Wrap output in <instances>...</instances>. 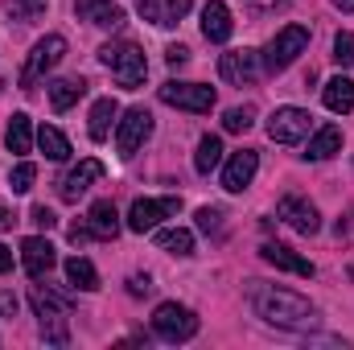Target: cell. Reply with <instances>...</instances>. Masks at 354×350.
<instances>
[{
	"instance_id": "obj_35",
	"label": "cell",
	"mask_w": 354,
	"mask_h": 350,
	"mask_svg": "<svg viewBox=\"0 0 354 350\" xmlns=\"http://www.w3.org/2000/svg\"><path fill=\"white\" fill-rule=\"evenodd\" d=\"M29 219H33V227H41V231H54V227H58V214H54L50 206H33Z\"/></svg>"
},
{
	"instance_id": "obj_22",
	"label": "cell",
	"mask_w": 354,
	"mask_h": 350,
	"mask_svg": "<svg viewBox=\"0 0 354 350\" xmlns=\"http://www.w3.org/2000/svg\"><path fill=\"white\" fill-rule=\"evenodd\" d=\"M322 99H326V107H330V111H338V116L354 111V79H346V75H334V79L322 87Z\"/></svg>"
},
{
	"instance_id": "obj_44",
	"label": "cell",
	"mask_w": 354,
	"mask_h": 350,
	"mask_svg": "<svg viewBox=\"0 0 354 350\" xmlns=\"http://www.w3.org/2000/svg\"><path fill=\"white\" fill-rule=\"evenodd\" d=\"M334 4H338L342 12H354V0H334Z\"/></svg>"
},
{
	"instance_id": "obj_5",
	"label": "cell",
	"mask_w": 354,
	"mask_h": 350,
	"mask_svg": "<svg viewBox=\"0 0 354 350\" xmlns=\"http://www.w3.org/2000/svg\"><path fill=\"white\" fill-rule=\"evenodd\" d=\"M305 46H309V29L305 25H284L272 42H268L264 50V71H288L301 54H305Z\"/></svg>"
},
{
	"instance_id": "obj_20",
	"label": "cell",
	"mask_w": 354,
	"mask_h": 350,
	"mask_svg": "<svg viewBox=\"0 0 354 350\" xmlns=\"http://www.w3.org/2000/svg\"><path fill=\"white\" fill-rule=\"evenodd\" d=\"M342 149V128L338 124H322L317 132H309V145H305V157L309 161H326Z\"/></svg>"
},
{
	"instance_id": "obj_18",
	"label": "cell",
	"mask_w": 354,
	"mask_h": 350,
	"mask_svg": "<svg viewBox=\"0 0 354 350\" xmlns=\"http://www.w3.org/2000/svg\"><path fill=\"white\" fill-rule=\"evenodd\" d=\"M260 256H264L272 268H280V272H292V276H313V264L305 260V256H297L292 248H284V243H264V248H260Z\"/></svg>"
},
{
	"instance_id": "obj_10",
	"label": "cell",
	"mask_w": 354,
	"mask_h": 350,
	"mask_svg": "<svg viewBox=\"0 0 354 350\" xmlns=\"http://www.w3.org/2000/svg\"><path fill=\"white\" fill-rule=\"evenodd\" d=\"M264 71V58L256 50H227L218 54V75L231 83V87H252Z\"/></svg>"
},
{
	"instance_id": "obj_41",
	"label": "cell",
	"mask_w": 354,
	"mask_h": 350,
	"mask_svg": "<svg viewBox=\"0 0 354 350\" xmlns=\"http://www.w3.org/2000/svg\"><path fill=\"white\" fill-rule=\"evenodd\" d=\"M12 223H17V214H12V210H8V206H0V231H8V227H12Z\"/></svg>"
},
{
	"instance_id": "obj_33",
	"label": "cell",
	"mask_w": 354,
	"mask_h": 350,
	"mask_svg": "<svg viewBox=\"0 0 354 350\" xmlns=\"http://www.w3.org/2000/svg\"><path fill=\"white\" fill-rule=\"evenodd\" d=\"M334 58H338L342 66H354V33L342 29V33L334 37Z\"/></svg>"
},
{
	"instance_id": "obj_30",
	"label": "cell",
	"mask_w": 354,
	"mask_h": 350,
	"mask_svg": "<svg viewBox=\"0 0 354 350\" xmlns=\"http://www.w3.org/2000/svg\"><path fill=\"white\" fill-rule=\"evenodd\" d=\"M8 12L12 21H37L46 12V0H8Z\"/></svg>"
},
{
	"instance_id": "obj_24",
	"label": "cell",
	"mask_w": 354,
	"mask_h": 350,
	"mask_svg": "<svg viewBox=\"0 0 354 350\" xmlns=\"http://www.w3.org/2000/svg\"><path fill=\"white\" fill-rule=\"evenodd\" d=\"M83 95H87V83H83V79H54V83H50V103H54V111L75 107Z\"/></svg>"
},
{
	"instance_id": "obj_1",
	"label": "cell",
	"mask_w": 354,
	"mask_h": 350,
	"mask_svg": "<svg viewBox=\"0 0 354 350\" xmlns=\"http://www.w3.org/2000/svg\"><path fill=\"white\" fill-rule=\"evenodd\" d=\"M248 301H252V313L264 317L268 326H280V330H313L317 326V309L292 288L252 280L248 284Z\"/></svg>"
},
{
	"instance_id": "obj_23",
	"label": "cell",
	"mask_w": 354,
	"mask_h": 350,
	"mask_svg": "<svg viewBox=\"0 0 354 350\" xmlns=\"http://www.w3.org/2000/svg\"><path fill=\"white\" fill-rule=\"evenodd\" d=\"M33 124H29V116L25 111H17L12 120H8V132H4V145H8V153H17V157H25L29 149H33Z\"/></svg>"
},
{
	"instance_id": "obj_7",
	"label": "cell",
	"mask_w": 354,
	"mask_h": 350,
	"mask_svg": "<svg viewBox=\"0 0 354 350\" xmlns=\"http://www.w3.org/2000/svg\"><path fill=\"white\" fill-rule=\"evenodd\" d=\"M309 132H313V116L301 107H276L268 116V136L276 145H301Z\"/></svg>"
},
{
	"instance_id": "obj_37",
	"label": "cell",
	"mask_w": 354,
	"mask_h": 350,
	"mask_svg": "<svg viewBox=\"0 0 354 350\" xmlns=\"http://www.w3.org/2000/svg\"><path fill=\"white\" fill-rule=\"evenodd\" d=\"M136 12H140L145 21H153V25H157V21H161V0H140V4H136Z\"/></svg>"
},
{
	"instance_id": "obj_43",
	"label": "cell",
	"mask_w": 354,
	"mask_h": 350,
	"mask_svg": "<svg viewBox=\"0 0 354 350\" xmlns=\"http://www.w3.org/2000/svg\"><path fill=\"white\" fill-rule=\"evenodd\" d=\"M0 309H4V313H17V297L4 293V297H0Z\"/></svg>"
},
{
	"instance_id": "obj_19",
	"label": "cell",
	"mask_w": 354,
	"mask_h": 350,
	"mask_svg": "<svg viewBox=\"0 0 354 350\" xmlns=\"http://www.w3.org/2000/svg\"><path fill=\"white\" fill-rule=\"evenodd\" d=\"M87 227L95 231V239H115V235H120V210H115L111 198H99V202L91 206Z\"/></svg>"
},
{
	"instance_id": "obj_8",
	"label": "cell",
	"mask_w": 354,
	"mask_h": 350,
	"mask_svg": "<svg viewBox=\"0 0 354 350\" xmlns=\"http://www.w3.org/2000/svg\"><path fill=\"white\" fill-rule=\"evenodd\" d=\"M149 136H153V116L145 107H128L124 120H115V149H120V157H136Z\"/></svg>"
},
{
	"instance_id": "obj_13",
	"label": "cell",
	"mask_w": 354,
	"mask_h": 350,
	"mask_svg": "<svg viewBox=\"0 0 354 350\" xmlns=\"http://www.w3.org/2000/svg\"><path fill=\"white\" fill-rule=\"evenodd\" d=\"M256 169H260V153H256V149H239V153H231V161H227V169H223V190L243 194V190L252 185Z\"/></svg>"
},
{
	"instance_id": "obj_28",
	"label": "cell",
	"mask_w": 354,
	"mask_h": 350,
	"mask_svg": "<svg viewBox=\"0 0 354 350\" xmlns=\"http://www.w3.org/2000/svg\"><path fill=\"white\" fill-rule=\"evenodd\" d=\"M157 248L169 252V256H194V235L185 227H169V231H157Z\"/></svg>"
},
{
	"instance_id": "obj_3",
	"label": "cell",
	"mask_w": 354,
	"mask_h": 350,
	"mask_svg": "<svg viewBox=\"0 0 354 350\" xmlns=\"http://www.w3.org/2000/svg\"><path fill=\"white\" fill-rule=\"evenodd\" d=\"M99 62L115 75V83L124 91H136L145 83V75H149V58H145V50L136 42H107V46H99Z\"/></svg>"
},
{
	"instance_id": "obj_31",
	"label": "cell",
	"mask_w": 354,
	"mask_h": 350,
	"mask_svg": "<svg viewBox=\"0 0 354 350\" xmlns=\"http://www.w3.org/2000/svg\"><path fill=\"white\" fill-rule=\"evenodd\" d=\"M33 177H37V169H33L29 161H21V165L8 174V190H12V194H29V190H33Z\"/></svg>"
},
{
	"instance_id": "obj_9",
	"label": "cell",
	"mask_w": 354,
	"mask_h": 350,
	"mask_svg": "<svg viewBox=\"0 0 354 350\" xmlns=\"http://www.w3.org/2000/svg\"><path fill=\"white\" fill-rule=\"evenodd\" d=\"M177 210H181V198H136L128 210V231H136V235L157 231L161 219H174Z\"/></svg>"
},
{
	"instance_id": "obj_4",
	"label": "cell",
	"mask_w": 354,
	"mask_h": 350,
	"mask_svg": "<svg viewBox=\"0 0 354 350\" xmlns=\"http://www.w3.org/2000/svg\"><path fill=\"white\" fill-rule=\"evenodd\" d=\"M66 58V37L62 33H50V37H41L33 50H29V58H25V66H21V91H33L41 79H46V71H54L58 62Z\"/></svg>"
},
{
	"instance_id": "obj_40",
	"label": "cell",
	"mask_w": 354,
	"mask_h": 350,
	"mask_svg": "<svg viewBox=\"0 0 354 350\" xmlns=\"http://www.w3.org/2000/svg\"><path fill=\"white\" fill-rule=\"evenodd\" d=\"M91 235H95V231H91V227H79V223H75V227H71V239H75V243H87Z\"/></svg>"
},
{
	"instance_id": "obj_38",
	"label": "cell",
	"mask_w": 354,
	"mask_h": 350,
	"mask_svg": "<svg viewBox=\"0 0 354 350\" xmlns=\"http://www.w3.org/2000/svg\"><path fill=\"white\" fill-rule=\"evenodd\" d=\"M165 62H169V66H185V62H189V50H185V46H169V50H165Z\"/></svg>"
},
{
	"instance_id": "obj_21",
	"label": "cell",
	"mask_w": 354,
	"mask_h": 350,
	"mask_svg": "<svg viewBox=\"0 0 354 350\" xmlns=\"http://www.w3.org/2000/svg\"><path fill=\"white\" fill-rule=\"evenodd\" d=\"M115 116H120V103H115L111 95L95 99V103H91V124H87L91 140H107V136H111V124H115Z\"/></svg>"
},
{
	"instance_id": "obj_39",
	"label": "cell",
	"mask_w": 354,
	"mask_h": 350,
	"mask_svg": "<svg viewBox=\"0 0 354 350\" xmlns=\"http://www.w3.org/2000/svg\"><path fill=\"white\" fill-rule=\"evenodd\" d=\"M248 4H252L256 12H272V8H284L288 0H248Z\"/></svg>"
},
{
	"instance_id": "obj_14",
	"label": "cell",
	"mask_w": 354,
	"mask_h": 350,
	"mask_svg": "<svg viewBox=\"0 0 354 350\" xmlns=\"http://www.w3.org/2000/svg\"><path fill=\"white\" fill-rule=\"evenodd\" d=\"M99 177H103V161L87 157V161H79L71 174L58 181V194H62L66 202H79V198H83V194L91 190V181H99Z\"/></svg>"
},
{
	"instance_id": "obj_2",
	"label": "cell",
	"mask_w": 354,
	"mask_h": 350,
	"mask_svg": "<svg viewBox=\"0 0 354 350\" xmlns=\"http://www.w3.org/2000/svg\"><path fill=\"white\" fill-rule=\"evenodd\" d=\"M29 305L37 313V330L50 347H66L71 342V326H66V297L62 293H50L46 284H33L29 288Z\"/></svg>"
},
{
	"instance_id": "obj_36",
	"label": "cell",
	"mask_w": 354,
	"mask_h": 350,
	"mask_svg": "<svg viewBox=\"0 0 354 350\" xmlns=\"http://www.w3.org/2000/svg\"><path fill=\"white\" fill-rule=\"evenodd\" d=\"M128 293L132 297H149L153 293V280L149 276H128Z\"/></svg>"
},
{
	"instance_id": "obj_42",
	"label": "cell",
	"mask_w": 354,
	"mask_h": 350,
	"mask_svg": "<svg viewBox=\"0 0 354 350\" xmlns=\"http://www.w3.org/2000/svg\"><path fill=\"white\" fill-rule=\"evenodd\" d=\"M8 268H12V252L0 243V272H8Z\"/></svg>"
},
{
	"instance_id": "obj_11",
	"label": "cell",
	"mask_w": 354,
	"mask_h": 350,
	"mask_svg": "<svg viewBox=\"0 0 354 350\" xmlns=\"http://www.w3.org/2000/svg\"><path fill=\"white\" fill-rule=\"evenodd\" d=\"M157 95H161V103L181 107V111H194V116H202V111L214 107V87H202V83H177L174 79V83H165Z\"/></svg>"
},
{
	"instance_id": "obj_32",
	"label": "cell",
	"mask_w": 354,
	"mask_h": 350,
	"mask_svg": "<svg viewBox=\"0 0 354 350\" xmlns=\"http://www.w3.org/2000/svg\"><path fill=\"white\" fill-rule=\"evenodd\" d=\"M185 12H189V0H165V4H161V21H157V25L174 29V25L181 21V17H185Z\"/></svg>"
},
{
	"instance_id": "obj_16",
	"label": "cell",
	"mask_w": 354,
	"mask_h": 350,
	"mask_svg": "<svg viewBox=\"0 0 354 350\" xmlns=\"http://www.w3.org/2000/svg\"><path fill=\"white\" fill-rule=\"evenodd\" d=\"M75 12L91 25H99V29H120L124 25V8L111 4V0H75Z\"/></svg>"
},
{
	"instance_id": "obj_34",
	"label": "cell",
	"mask_w": 354,
	"mask_h": 350,
	"mask_svg": "<svg viewBox=\"0 0 354 350\" xmlns=\"http://www.w3.org/2000/svg\"><path fill=\"white\" fill-rule=\"evenodd\" d=\"M218 227H223V210H218V206H202V210H198V231L210 235V231H218Z\"/></svg>"
},
{
	"instance_id": "obj_26",
	"label": "cell",
	"mask_w": 354,
	"mask_h": 350,
	"mask_svg": "<svg viewBox=\"0 0 354 350\" xmlns=\"http://www.w3.org/2000/svg\"><path fill=\"white\" fill-rule=\"evenodd\" d=\"M66 280L75 284V288H83V293H95L99 288V272H95V264L87 256H71L66 260Z\"/></svg>"
},
{
	"instance_id": "obj_29",
	"label": "cell",
	"mask_w": 354,
	"mask_h": 350,
	"mask_svg": "<svg viewBox=\"0 0 354 350\" xmlns=\"http://www.w3.org/2000/svg\"><path fill=\"white\" fill-rule=\"evenodd\" d=\"M256 124V107H231L227 116H223V128L227 132H248Z\"/></svg>"
},
{
	"instance_id": "obj_17",
	"label": "cell",
	"mask_w": 354,
	"mask_h": 350,
	"mask_svg": "<svg viewBox=\"0 0 354 350\" xmlns=\"http://www.w3.org/2000/svg\"><path fill=\"white\" fill-rule=\"evenodd\" d=\"M231 29H235L231 8H227L223 0H210V4L202 8V33H206V42H227Z\"/></svg>"
},
{
	"instance_id": "obj_15",
	"label": "cell",
	"mask_w": 354,
	"mask_h": 350,
	"mask_svg": "<svg viewBox=\"0 0 354 350\" xmlns=\"http://www.w3.org/2000/svg\"><path fill=\"white\" fill-rule=\"evenodd\" d=\"M21 264H25V272H29L33 280H41V276L58 264L54 243H50V239H41V235H29V239L21 243Z\"/></svg>"
},
{
	"instance_id": "obj_25",
	"label": "cell",
	"mask_w": 354,
	"mask_h": 350,
	"mask_svg": "<svg viewBox=\"0 0 354 350\" xmlns=\"http://www.w3.org/2000/svg\"><path fill=\"white\" fill-rule=\"evenodd\" d=\"M37 149H41L50 161H66V157H71V140H66L54 124H41V128H37Z\"/></svg>"
},
{
	"instance_id": "obj_6",
	"label": "cell",
	"mask_w": 354,
	"mask_h": 350,
	"mask_svg": "<svg viewBox=\"0 0 354 350\" xmlns=\"http://www.w3.org/2000/svg\"><path fill=\"white\" fill-rule=\"evenodd\" d=\"M153 334L165 338V342H189L198 334V313L185 309V305H177V301H165L153 313Z\"/></svg>"
},
{
	"instance_id": "obj_12",
	"label": "cell",
	"mask_w": 354,
	"mask_h": 350,
	"mask_svg": "<svg viewBox=\"0 0 354 350\" xmlns=\"http://www.w3.org/2000/svg\"><path fill=\"white\" fill-rule=\"evenodd\" d=\"M276 219H284L297 235H317V227H322L317 206H313L309 198H301V194H284L280 206H276Z\"/></svg>"
},
{
	"instance_id": "obj_27",
	"label": "cell",
	"mask_w": 354,
	"mask_h": 350,
	"mask_svg": "<svg viewBox=\"0 0 354 350\" xmlns=\"http://www.w3.org/2000/svg\"><path fill=\"white\" fill-rule=\"evenodd\" d=\"M218 161H223V140L218 136H202L198 140V153H194V169L198 174H214Z\"/></svg>"
}]
</instances>
